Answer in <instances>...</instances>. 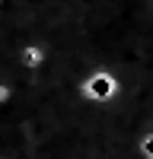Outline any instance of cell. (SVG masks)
<instances>
[{
  "mask_svg": "<svg viewBox=\"0 0 153 159\" xmlns=\"http://www.w3.org/2000/svg\"><path fill=\"white\" fill-rule=\"evenodd\" d=\"M144 153H147V156H153V137H147V140H144Z\"/></svg>",
  "mask_w": 153,
  "mask_h": 159,
  "instance_id": "6da1fadb",
  "label": "cell"
}]
</instances>
